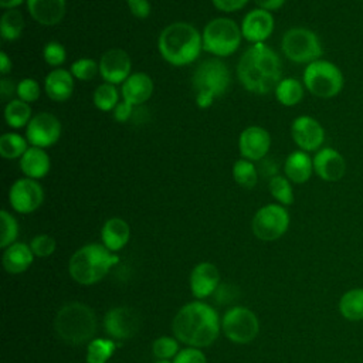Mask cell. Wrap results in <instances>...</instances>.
Segmentation results:
<instances>
[{
  "instance_id": "f1b7e54d",
  "label": "cell",
  "mask_w": 363,
  "mask_h": 363,
  "mask_svg": "<svg viewBox=\"0 0 363 363\" xmlns=\"http://www.w3.org/2000/svg\"><path fill=\"white\" fill-rule=\"evenodd\" d=\"M4 119L10 128H23L28 125V122L31 121V108L27 102L18 98L11 99L7 102L4 108Z\"/></svg>"
},
{
  "instance_id": "83f0119b",
  "label": "cell",
  "mask_w": 363,
  "mask_h": 363,
  "mask_svg": "<svg viewBox=\"0 0 363 363\" xmlns=\"http://www.w3.org/2000/svg\"><path fill=\"white\" fill-rule=\"evenodd\" d=\"M339 311L347 320H363V288L345 292L339 301Z\"/></svg>"
},
{
  "instance_id": "681fc988",
  "label": "cell",
  "mask_w": 363,
  "mask_h": 363,
  "mask_svg": "<svg viewBox=\"0 0 363 363\" xmlns=\"http://www.w3.org/2000/svg\"><path fill=\"white\" fill-rule=\"evenodd\" d=\"M10 69H11V60L9 58V55L4 51H1L0 52V71L3 75H6Z\"/></svg>"
},
{
  "instance_id": "8d00e7d4",
  "label": "cell",
  "mask_w": 363,
  "mask_h": 363,
  "mask_svg": "<svg viewBox=\"0 0 363 363\" xmlns=\"http://www.w3.org/2000/svg\"><path fill=\"white\" fill-rule=\"evenodd\" d=\"M0 225H1L0 247L7 248L11 244H14V241L18 235V224H17L16 218L7 210H1L0 211Z\"/></svg>"
},
{
  "instance_id": "ee69618b",
  "label": "cell",
  "mask_w": 363,
  "mask_h": 363,
  "mask_svg": "<svg viewBox=\"0 0 363 363\" xmlns=\"http://www.w3.org/2000/svg\"><path fill=\"white\" fill-rule=\"evenodd\" d=\"M128 6L136 18H146L150 14V3L147 0H128Z\"/></svg>"
},
{
  "instance_id": "3957f363",
  "label": "cell",
  "mask_w": 363,
  "mask_h": 363,
  "mask_svg": "<svg viewBox=\"0 0 363 363\" xmlns=\"http://www.w3.org/2000/svg\"><path fill=\"white\" fill-rule=\"evenodd\" d=\"M157 47L163 60L172 65L183 67L199 58L203 50V38L194 26L177 21L162 30Z\"/></svg>"
},
{
  "instance_id": "836d02e7",
  "label": "cell",
  "mask_w": 363,
  "mask_h": 363,
  "mask_svg": "<svg viewBox=\"0 0 363 363\" xmlns=\"http://www.w3.org/2000/svg\"><path fill=\"white\" fill-rule=\"evenodd\" d=\"M115 342L109 339H92L86 349V363H106L115 352Z\"/></svg>"
},
{
  "instance_id": "603a6c76",
  "label": "cell",
  "mask_w": 363,
  "mask_h": 363,
  "mask_svg": "<svg viewBox=\"0 0 363 363\" xmlns=\"http://www.w3.org/2000/svg\"><path fill=\"white\" fill-rule=\"evenodd\" d=\"M44 88L50 99L64 102L69 99L74 91V75L71 71L55 68L44 79Z\"/></svg>"
},
{
  "instance_id": "f5cc1de1",
  "label": "cell",
  "mask_w": 363,
  "mask_h": 363,
  "mask_svg": "<svg viewBox=\"0 0 363 363\" xmlns=\"http://www.w3.org/2000/svg\"><path fill=\"white\" fill-rule=\"evenodd\" d=\"M126 1H128V0H126Z\"/></svg>"
},
{
  "instance_id": "c3c4849f",
  "label": "cell",
  "mask_w": 363,
  "mask_h": 363,
  "mask_svg": "<svg viewBox=\"0 0 363 363\" xmlns=\"http://www.w3.org/2000/svg\"><path fill=\"white\" fill-rule=\"evenodd\" d=\"M254 1L258 6V9H264L267 11L278 10L285 3V0H254Z\"/></svg>"
},
{
  "instance_id": "ba28073f",
  "label": "cell",
  "mask_w": 363,
  "mask_h": 363,
  "mask_svg": "<svg viewBox=\"0 0 363 363\" xmlns=\"http://www.w3.org/2000/svg\"><path fill=\"white\" fill-rule=\"evenodd\" d=\"M230 82V69L218 58H210L200 62L191 78L196 95H207L213 99L223 96L228 89Z\"/></svg>"
},
{
  "instance_id": "44dd1931",
  "label": "cell",
  "mask_w": 363,
  "mask_h": 363,
  "mask_svg": "<svg viewBox=\"0 0 363 363\" xmlns=\"http://www.w3.org/2000/svg\"><path fill=\"white\" fill-rule=\"evenodd\" d=\"M122 98L123 101L135 105L145 104L153 92V81L145 72H133L122 84Z\"/></svg>"
},
{
  "instance_id": "d6a6232c",
  "label": "cell",
  "mask_w": 363,
  "mask_h": 363,
  "mask_svg": "<svg viewBox=\"0 0 363 363\" xmlns=\"http://www.w3.org/2000/svg\"><path fill=\"white\" fill-rule=\"evenodd\" d=\"M233 177L241 187L252 189L258 182V172L251 160L240 159L233 166Z\"/></svg>"
},
{
  "instance_id": "816d5d0a",
  "label": "cell",
  "mask_w": 363,
  "mask_h": 363,
  "mask_svg": "<svg viewBox=\"0 0 363 363\" xmlns=\"http://www.w3.org/2000/svg\"><path fill=\"white\" fill-rule=\"evenodd\" d=\"M156 363H173V362H170V360H167V359H157Z\"/></svg>"
},
{
  "instance_id": "e575fe53",
  "label": "cell",
  "mask_w": 363,
  "mask_h": 363,
  "mask_svg": "<svg viewBox=\"0 0 363 363\" xmlns=\"http://www.w3.org/2000/svg\"><path fill=\"white\" fill-rule=\"evenodd\" d=\"M119 102V94L113 84L104 82L94 92V104L99 111H113Z\"/></svg>"
},
{
  "instance_id": "f546056e",
  "label": "cell",
  "mask_w": 363,
  "mask_h": 363,
  "mask_svg": "<svg viewBox=\"0 0 363 363\" xmlns=\"http://www.w3.org/2000/svg\"><path fill=\"white\" fill-rule=\"evenodd\" d=\"M275 96L279 104L294 106L303 98V86L295 78H284L275 88Z\"/></svg>"
},
{
  "instance_id": "7a4b0ae2",
  "label": "cell",
  "mask_w": 363,
  "mask_h": 363,
  "mask_svg": "<svg viewBox=\"0 0 363 363\" xmlns=\"http://www.w3.org/2000/svg\"><path fill=\"white\" fill-rule=\"evenodd\" d=\"M177 340L190 347L210 346L220 333V320L214 308L194 301L179 309L172 322Z\"/></svg>"
},
{
  "instance_id": "74e56055",
  "label": "cell",
  "mask_w": 363,
  "mask_h": 363,
  "mask_svg": "<svg viewBox=\"0 0 363 363\" xmlns=\"http://www.w3.org/2000/svg\"><path fill=\"white\" fill-rule=\"evenodd\" d=\"M71 74L81 81H89L99 72V62L92 58H79L71 64Z\"/></svg>"
},
{
  "instance_id": "4dcf8cb0",
  "label": "cell",
  "mask_w": 363,
  "mask_h": 363,
  "mask_svg": "<svg viewBox=\"0 0 363 363\" xmlns=\"http://www.w3.org/2000/svg\"><path fill=\"white\" fill-rule=\"evenodd\" d=\"M24 28L23 14L17 9H11L3 13L0 18V34L7 41H16Z\"/></svg>"
},
{
  "instance_id": "d4e9b609",
  "label": "cell",
  "mask_w": 363,
  "mask_h": 363,
  "mask_svg": "<svg viewBox=\"0 0 363 363\" xmlns=\"http://www.w3.org/2000/svg\"><path fill=\"white\" fill-rule=\"evenodd\" d=\"M50 167H51L50 156L41 147L31 146L20 157V169L30 179L38 180L45 177L47 173L50 172Z\"/></svg>"
},
{
  "instance_id": "4316f807",
  "label": "cell",
  "mask_w": 363,
  "mask_h": 363,
  "mask_svg": "<svg viewBox=\"0 0 363 363\" xmlns=\"http://www.w3.org/2000/svg\"><path fill=\"white\" fill-rule=\"evenodd\" d=\"M34 254L30 245L14 242L4 250L3 267L9 274H21L33 264Z\"/></svg>"
},
{
  "instance_id": "484cf974",
  "label": "cell",
  "mask_w": 363,
  "mask_h": 363,
  "mask_svg": "<svg viewBox=\"0 0 363 363\" xmlns=\"http://www.w3.org/2000/svg\"><path fill=\"white\" fill-rule=\"evenodd\" d=\"M312 170H313V160L303 150L292 152L284 163L285 176L291 182L298 184L308 182L312 174Z\"/></svg>"
},
{
  "instance_id": "5b68a950",
  "label": "cell",
  "mask_w": 363,
  "mask_h": 363,
  "mask_svg": "<svg viewBox=\"0 0 363 363\" xmlns=\"http://www.w3.org/2000/svg\"><path fill=\"white\" fill-rule=\"evenodd\" d=\"M54 328L61 340L68 345H84L96 332L95 312L85 303L69 302L55 315Z\"/></svg>"
},
{
  "instance_id": "ffe728a7",
  "label": "cell",
  "mask_w": 363,
  "mask_h": 363,
  "mask_svg": "<svg viewBox=\"0 0 363 363\" xmlns=\"http://www.w3.org/2000/svg\"><path fill=\"white\" fill-rule=\"evenodd\" d=\"M220 274L214 264L200 262L190 274V289L197 299L210 296L218 286Z\"/></svg>"
},
{
  "instance_id": "60d3db41",
  "label": "cell",
  "mask_w": 363,
  "mask_h": 363,
  "mask_svg": "<svg viewBox=\"0 0 363 363\" xmlns=\"http://www.w3.org/2000/svg\"><path fill=\"white\" fill-rule=\"evenodd\" d=\"M30 248H31V251H33L34 255L44 258V257H50V255L55 251L57 242H55V240H54L51 235H48V234H38V235H35V237L31 240Z\"/></svg>"
},
{
  "instance_id": "b9f144b4",
  "label": "cell",
  "mask_w": 363,
  "mask_h": 363,
  "mask_svg": "<svg viewBox=\"0 0 363 363\" xmlns=\"http://www.w3.org/2000/svg\"><path fill=\"white\" fill-rule=\"evenodd\" d=\"M41 89L35 79L33 78H24L17 84V96L18 99L30 104L35 102L40 98Z\"/></svg>"
},
{
  "instance_id": "8992f818",
  "label": "cell",
  "mask_w": 363,
  "mask_h": 363,
  "mask_svg": "<svg viewBox=\"0 0 363 363\" xmlns=\"http://www.w3.org/2000/svg\"><path fill=\"white\" fill-rule=\"evenodd\" d=\"M201 38L204 51L216 57H228L238 50L242 33L234 20L218 17L204 27Z\"/></svg>"
},
{
  "instance_id": "6da1fadb",
  "label": "cell",
  "mask_w": 363,
  "mask_h": 363,
  "mask_svg": "<svg viewBox=\"0 0 363 363\" xmlns=\"http://www.w3.org/2000/svg\"><path fill=\"white\" fill-rule=\"evenodd\" d=\"M241 85L254 94H268L281 82L282 62L265 43L252 44L244 51L237 65Z\"/></svg>"
},
{
  "instance_id": "277c9868",
  "label": "cell",
  "mask_w": 363,
  "mask_h": 363,
  "mask_svg": "<svg viewBox=\"0 0 363 363\" xmlns=\"http://www.w3.org/2000/svg\"><path fill=\"white\" fill-rule=\"evenodd\" d=\"M119 257L104 244H86L77 250L68 264L69 275L81 285H94L118 264Z\"/></svg>"
},
{
  "instance_id": "ab89813d",
  "label": "cell",
  "mask_w": 363,
  "mask_h": 363,
  "mask_svg": "<svg viewBox=\"0 0 363 363\" xmlns=\"http://www.w3.org/2000/svg\"><path fill=\"white\" fill-rule=\"evenodd\" d=\"M43 57L48 65L58 68L65 62L67 52L64 45L60 44L58 41H50L43 48Z\"/></svg>"
},
{
  "instance_id": "4fadbf2b",
  "label": "cell",
  "mask_w": 363,
  "mask_h": 363,
  "mask_svg": "<svg viewBox=\"0 0 363 363\" xmlns=\"http://www.w3.org/2000/svg\"><path fill=\"white\" fill-rule=\"evenodd\" d=\"M9 201L17 213L28 214L43 204L44 190L37 180L23 177L11 184L9 190Z\"/></svg>"
},
{
  "instance_id": "d6986e66",
  "label": "cell",
  "mask_w": 363,
  "mask_h": 363,
  "mask_svg": "<svg viewBox=\"0 0 363 363\" xmlns=\"http://www.w3.org/2000/svg\"><path fill=\"white\" fill-rule=\"evenodd\" d=\"M313 170L316 174L326 182H337L346 173V162L343 156L332 149L323 147L313 156Z\"/></svg>"
},
{
  "instance_id": "9c48e42d",
  "label": "cell",
  "mask_w": 363,
  "mask_h": 363,
  "mask_svg": "<svg viewBox=\"0 0 363 363\" xmlns=\"http://www.w3.org/2000/svg\"><path fill=\"white\" fill-rule=\"evenodd\" d=\"M281 48L288 60L296 64L313 62L322 55V44L319 37L309 28H289L281 41Z\"/></svg>"
},
{
  "instance_id": "bcb514c9",
  "label": "cell",
  "mask_w": 363,
  "mask_h": 363,
  "mask_svg": "<svg viewBox=\"0 0 363 363\" xmlns=\"http://www.w3.org/2000/svg\"><path fill=\"white\" fill-rule=\"evenodd\" d=\"M133 115V105L126 102V101H121L118 102V105L113 109V118L118 122H128Z\"/></svg>"
},
{
  "instance_id": "e0dca14e",
  "label": "cell",
  "mask_w": 363,
  "mask_h": 363,
  "mask_svg": "<svg viewBox=\"0 0 363 363\" xmlns=\"http://www.w3.org/2000/svg\"><path fill=\"white\" fill-rule=\"evenodd\" d=\"M271 147V136L267 129L261 126L245 128L238 139V149L242 159L261 160Z\"/></svg>"
},
{
  "instance_id": "d590c367",
  "label": "cell",
  "mask_w": 363,
  "mask_h": 363,
  "mask_svg": "<svg viewBox=\"0 0 363 363\" xmlns=\"http://www.w3.org/2000/svg\"><path fill=\"white\" fill-rule=\"evenodd\" d=\"M268 189H269V193L272 194V197L277 199V201L279 204L289 206L294 203V191H292V186H291L288 177L274 174L269 179Z\"/></svg>"
},
{
  "instance_id": "7bdbcfd3",
  "label": "cell",
  "mask_w": 363,
  "mask_h": 363,
  "mask_svg": "<svg viewBox=\"0 0 363 363\" xmlns=\"http://www.w3.org/2000/svg\"><path fill=\"white\" fill-rule=\"evenodd\" d=\"M173 363H206V356L197 347H186L179 350Z\"/></svg>"
},
{
  "instance_id": "f6af8a7d",
  "label": "cell",
  "mask_w": 363,
  "mask_h": 363,
  "mask_svg": "<svg viewBox=\"0 0 363 363\" xmlns=\"http://www.w3.org/2000/svg\"><path fill=\"white\" fill-rule=\"evenodd\" d=\"M250 0H211L213 6L220 10V11H225V13H233L237 11L240 9H242Z\"/></svg>"
},
{
  "instance_id": "7c38bea8",
  "label": "cell",
  "mask_w": 363,
  "mask_h": 363,
  "mask_svg": "<svg viewBox=\"0 0 363 363\" xmlns=\"http://www.w3.org/2000/svg\"><path fill=\"white\" fill-rule=\"evenodd\" d=\"M61 130V122L55 115L50 112H40L28 122L26 138L31 146L45 149L58 142Z\"/></svg>"
},
{
  "instance_id": "cb8c5ba5",
  "label": "cell",
  "mask_w": 363,
  "mask_h": 363,
  "mask_svg": "<svg viewBox=\"0 0 363 363\" xmlns=\"http://www.w3.org/2000/svg\"><path fill=\"white\" fill-rule=\"evenodd\" d=\"M102 244L112 252L122 250L130 237L129 224L119 217H112L105 221L101 230Z\"/></svg>"
},
{
  "instance_id": "52a82bcc",
  "label": "cell",
  "mask_w": 363,
  "mask_h": 363,
  "mask_svg": "<svg viewBox=\"0 0 363 363\" xmlns=\"http://www.w3.org/2000/svg\"><path fill=\"white\" fill-rule=\"evenodd\" d=\"M343 74L330 61L316 60L303 71V85L318 98H333L343 88Z\"/></svg>"
},
{
  "instance_id": "5bb4252c",
  "label": "cell",
  "mask_w": 363,
  "mask_h": 363,
  "mask_svg": "<svg viewBox=\"0 0 363 363\" xmlns=\"http://www.w3.org/2000/svg\"><path fill=\"white\" fill-rule=\"evenodd\" d=\"M140 326L139 313L129 306L112 308L104 319L105 332L113 339H130Z\"/></svg>"
},
{
  "instance_id": "f907efd6",
  "label": "cell",
  "mask_w": 363,
  "mask_h": 363,
  "mask_svg": "<svg viewBox=\"0 0 363 363\" xmlns=\"http://www.w3.org/2000/svg\"><path fill=\"white\" fill-rule=\"evenodd\" d=\"M24 0H0V7L6 10H11L18 7Z\"/></svg>"
},
{
  "instance_id": "2e32d148",
  "label": "cell",
  "mask_w": 363,
  "mask_h": 363,
  "mask_svg": "<svg viewBox=\"0 0 363 363\" xmlns=\"http://www.w3.org/2000/svg\"><path fill=\"white\" fill-rule=\"evenodd\" d=\"M132 62L126 51L111 48L105 51L99 60V74L109 84H123L130 75Z\"/></svg>"
},
{
  "instance_id": "1f68e13d",
  "label": "cell",
  "mask_w": 363,
  "mask_h": 363,
  "mask_svg": "<svg viewBox=\"0 0 363 363\" xmlns=\"http://www.w3.org/2000/svg\"><path fill=\"white\" fill-rule=\"evenodd\" d=\"M27 138H23L20 133L16 132H9L1 135L0 138V155L4 159H17L21 157L28 146Z\"/></svg>"
},
{
  "instance_id": "f35d334b",
  "label": "cell",
  "mask_w": 363,
  "mask_h": 363,
  "mask_svg": "<svg viewBox=\"0 0 363 363\" xmlns=\"http://www.w3.org/2000/svg\"><path fill=\"white\" fill-rule=\"evenodd\" d=\"M152 350L157 359L170 360L172 357H174L179 353V343L176 339H173L170 336H160L153 342Z\"/></svg>"
},
{
  "instance_id": "30bf717a",
  "label": "cell",
  "mask_w": 363,
  "mask_h": 363,
  "mask_svg": "<svg viewBox=\"0 0 363 363\" xmlns=\"http://www.w3.org/2000/svg\"><path fill=\"white\" fill-rule=\"evenodd\" d=\"M221 329L233 343L245 345L252 342L258 335L259 322L252 311L242 306H234L224 313Z\"/></svg>"
},
{
  "instance_id": "7dc6e473",
  "label": "cell",
  "mask_w": 363,
  "mask_h": 363,
  "mask_svg": "<svg viewBox=\"0 0 363 363\" xmlns=\"http://www.w3.org/2000/svg\"><path fill=\"white\" fill-rule=\"evenodd\" d=\"M13 94H17V84L13 79L1 78L0 79V96H1V101H6V99L11 101Z\"/></svg>"
},
{
  "instance_id": "8fae6325",
  "label": "cell",
  "mask_w": 363,
  "mask_h": 363,
  "mask_svg": "<svg viewBox=\"0 0 363 363\" xmlns=\"http://www.w3.org/2000/svg\"><path fill=\"white\" fill-rule=\"evenodd\" d=\"M289 227V214L282 204H267L252 218V233L262 241H275Z\"/></svg>"
},
{
  "instance_id": "7402d4cb",
  "label": "cell",
  "mask_w": 363,
  "mask_h": 363,
  "mask_svg": "<svg viewBox=\"0 0 363 363\" xmlns=\"http://www.w3.org/2000/svg\"><path fill=\"white\" fill-rule=\"evenodd\" d=\"M31 17L43 26L58 24L65 14V0H27Z\"/></svg>"
},
{
  "instance_id": "9a60e30c",
  "label": "cell",
  "mask_w": 363,
  "mask_h": 363,
  "mask_svg": "<svg viewBox=\"0 0 363 363\" xmlns=\"http://www.w3.org/2000/svg\"><path fill=\"white\" fill-rule=\"evenodd\" d=\"M291 135L294 142L303 152L318 150L325 139V130L322 125L308 115H301L295 118L291 125Z\"/></svg>"
},
{
  "instance_id": "ac0fdd59",
  "label": "cell",
  "mask_w": 363,
  "mask_h": 363,
  "mask_svg": "<svg viewBox=\"0 0 363 363\" xmlns=\"http://www.w3.org/2000/svg\"><path fill=\"white\" fill-rule=\"evenodd\" d=\"M274 31V17L271 11L264 9H254L245 14L241 23L242 37L252 43H264Z\"/></svg>"
}]
</instances>
